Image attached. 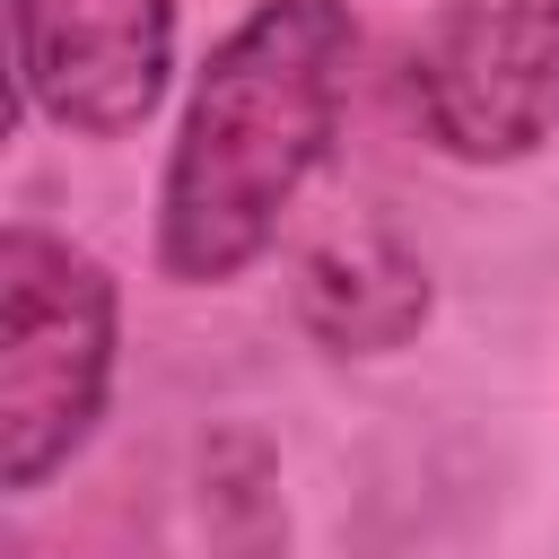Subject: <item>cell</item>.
Listing matches in <instances>:
<instances>
[{"label": "cell", "mask_w": 559, "mask_h": 559, "mask_svg": "<svg viewBox=\"0 0 559 559\" xmlns=\"http://www.w3.org/2000/svg\"><path fill=\"white\" fill-rule=\"evenodd\" d=\"M17 114L70 140H131L175 87V0H9Z\"/></svg>", "instance_id": "cell-4"}, {"label": "cell", "mask_w": 559, "mask_h": 559, "mask_svg": "<svg viewBox=\"0 0 559 559\" xmlns=\"http://www.w3.org/2000/svg\"><path fill=\"white\" fill-rule=\"evenodd\" d=\"M349 61V0H253L210 44L157 175V271L175 288H227L280 245L341 140Z\"/></svg>", "instance_id": "cell-1"}, {"label": "cell", "mask_w": 559, "mask_h": 559, "mask_svg": "<svg viewBox=\"0 0 559 559\" xmlns=\"http://www.w3.org/2000/svg\"><path fill=\"white\" fill-rule=\"evenodd\" d=\"M114 271L52 227H0V480L17 498H35L96 437L114 393Z\"/></svg>", "instance_id": "cell-2"}, {"label": "cell", "mask_w": 559, "mask_h": 559, "mask_svg": "<svg viewBox=\"0 0 559 559\" xmlns=\"http://www.w3.org/2000/svg\"><path fill=\"white\" fill-rule=\"evenodd\" d=\"M402 105L454 166H515L559 140V0H445L402 52Z\"/></svg>", "instance_id": "cell-3"}, {"label": "cell", "mask_w": 559, "mask_h": 559, "mask_svg": "<svg viewBox=\"0 0 559 559\" xmlns=\"http://www.w3.org/2000/svg\"><path fill=\"white\" fill-rule=\"evenodd\" d=\"M297 323L341 358H384L428 323V262L384 227H341L297 262Z\"/></svg>", "instance_id": "cell-5"}]
</instances>
